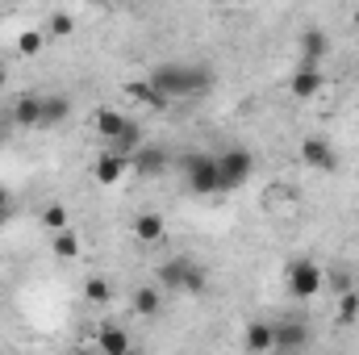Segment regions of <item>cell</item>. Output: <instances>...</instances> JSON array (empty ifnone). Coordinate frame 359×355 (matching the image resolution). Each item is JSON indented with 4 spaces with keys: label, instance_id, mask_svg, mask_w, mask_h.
I'll return each instance as SVG.
<instances>
[{
    "label": "cell",
    "instance_id": "6da1fadb",
    "mask_svg": "<svg viewBox=\"0 0 359 355\" xmlns=\"http://www.w3.org/2000/svg\"><path fill=\"white\" fill-rule=\"evenodd\" d=\"M155 88L163 92L168 100H192V96H205V92L213 88V72L205 67V63H188V59H168V63H159L151 76H147Z\"/></svg>",
    "mask_w": 359,
    "mask_h": 355
},
{
    "label": "cell",
    "instance_id": "e0dca14e",
    "mask_svg": "<svg viewBox=\"0 0 359 355\" xmlns=\"http://www.w3.org/2000/svg\"><path fill=\"white\" fill-rule=\"evenodd\" d=\"M243 347L255 355L271 351V322H247V330H243Z\"/></svg>",
    "mask_w": 359,
    "mask_h": 355
},
{
    "label": "cell",
    "instance_id": "277c9868",
    "mask_svg": "<svg viewBox=\"0 0 359 355\" xmlns=\"http://www.w3.org/2000/svg\"><path fill=\"white\" fill-rule=\"evenodd\" d=\"M284 288H288L292 301H309L326 288V267L318 260H292L288 272H284Z\"/></svg>",
    "mask_w": 359,
    "mask_h": 355
},
{
    "label": "cell",
    "instance_id": "3957f363",
    "mask_svg": "<svg viewBox=\"0 0 359 355\" xmlns=\"http://www.w3.org/2000/svg\"><path fill=\"white\" fill-rule=\"evenodd\" d=\"M155 284H159L163 293L201 297V293L209 288V272H205V264H196L192 255H172V260H163V264H159V272H155Z\"/></svg>",
    "mask_w": 359,
    "mask_h": 355
},
{
    "label": "cell",
    "instance_id": "7a4b0ae2",
    "mask_svg": "<svg viewBox=\"0 0 359 355\" xmlns=\"http://www.w3.org/2000/svg\"><path fill=\"white\" fill-rule=\"evenodd\" d=\"M180 172H184V184H188L192 196H222V192H230L213 151H184L180 155Z\"/></svg>",
    "mask_w": 359,
    "mask_h": 355
},
{
    "label": "cell",
    "instance_id": "8992f818",
    "mask_svg": "<svg viewBox=\"0 0 359 355\" xmlns=\"http://www.w3.org/2000/svg\"><path fill=\"white\" fill-rule=\"evenodd\" d=\"M313 343L309 326L301 318H284V322H271V351H305Z\"/></svg>",
    "mask_w": 359,
    "mask_h": 355
},
{
    "label": "cell",
    "instance_id": "9c48e42d",
    "mask_svg": "<svg viewBox=\"0 0 359 355\" xmlns=\"http://www.w3.org/2000/svg\"><path fill=\"white\" fill-rule=\"evenodd\" d=\"M126 168H130V159H126V155H117V151H109V147H104V151H100V155H96V163H92V180H96V184H100V188H113V184H117V180L126 176Z\"/></svg>",
    "mask_w": 359,
    "mask_h": 355
},
{
    "label": "cell",
    "instance_id": "603a6c76",
    "mask_svg": "<svg viewBox=\"0 0 359 355\" xmlns=\"http://www.w3.org/2000/svg\"><path fill=\"white\" fill-rule=\"evenodd\" d=\"M42 46H46V29H21L17 34V55L21 59H34Z\"/></svg>",
    "mask_w": 359,
    "mask_h": 355
},
{
    "label": "cell",
    "instance_id": "9a60e30c",
    "mask_svg": "<svg viewBox=\"0 0 359 355\" xmlns=\"http://www.w3.org/2000/svg\"><path fill=\"white\" fill-rule=\"evenodd\" d=\"M130 305H134L138 318H155V314L163 309V288H159V284H142V288H134Z\"/></svg>",
    "mask_w": 359,
    "mask_h": 355
},
{
    "label": "cell",
    "instance_id": "5b68a950",
    "mask_svg": "<svg viewBox=\"0 0 359 355\" xmlns=\"http://www.w3.org/2000/svg\"><path fill=\"white\" fill-rule=\"evenodd\" d=\"M217 163H222V176L230 184V192L243 188L247 180L255 176V155H251L247 147H226V151H217Z\"/></svg>",
    "mask_w": 359,
    "mask_h": 355
},
{
    "label": "cell",
    "instance_id": "484cf974",
    "mask_svg": "<svg viewBox=\"0 0 359 355\" xmlns=\"http://www.w3.org/2000/svg\"><path fill=\"white\" fill-rule=\"evenodd\" d=\"M339 322H343V326L359 322V293L355 288H351V293H339Z\"/></svg>",
    "mask_w": 359,
    "mask_h": 355
},
{
    "label": "cell",
    "instance_id": "d4e9b609",
    "mask_svg": "<svg viewBox=\"0 0 359 355\" xmlns=\"http://www.w3.org/2000/svg\"><path fill=\"white\" fill-rule=\"evenodd\" d=\"M42 226H46L50 234H59V230L72 226V213H67L63 205H46V209H42Z\"/></svg>",
    "mask_w": 359,
    "mask_h": 355
},
{
    "label": "cell",
    "instance_id": "8fae6325",
    "mask_svg": "<svg viewBox=\"0 0 359 355\" xmlns=\"http://www.w3.org/2000/svg\"><path fill=\"white\" fill-rule=\"evenodd\" d=\"M301 159H305L309 168H318V172H334V168H339V155H334V147H330L326 138H305V142H301Z\"/></svg>",
    "mask_w": 359,
    "mask_h": 355
},
{
    "label": "cell",
    "instance_id": "4316f807",
    "mask_svg": "<svg viewBox=\"0 0 359 355\" xmlns=\"http://www.w3.org/2000/svg\"><path fill=\"white\" fill-rule=\"evenodd\" d=\"M326 288L330 293H351L355 288V276L347 267H334V272H326Z\"/></svg>",
    "mask_w": 359,
    "mask_h": 355
},
{
    "label": "cell",
    "instance_id": "f1b7e54d",
    "mask_svg": "<svg viewBox=\"0 0 359 355\" xmlns=\"http://www.w3.org/2000/svg\"><path fill=\"white\" fill-rule=\"evenodd\" d=\"M96 4H104V8H113V4H126V0H96Z\"/></svg>",
    "mask_w": 359,
    "mask_h": 355
},
{
    "label": "cell",
    "instance_id": "4dcf8cb0",
    "mask_svg": "<svg viewBox=\"0 0 359 355\" xmlns=\"http://www.w3.org/2000/svg\"><path fill=\"white\" fill-rule=\"evenodd\" d=\"M196 4H209V0H196Z\"/></svg>",
    "mask_w": 359,
    "mask_h": 355
},
{
    "label": "cell",
    "instance_id": "30bf717a",
    "mask_svg": "<svg viewBox=\"0 0 359 355\" xmlns=\"http://www.w3.org/2000/svg\"><path fill=\"white\" fill-rule=\"evenodd\" d=\"M8 117L17 130H42V96H17Z\"/></svg>",
    "mask_w": 359,
    "mask_h": 355
},
{
    "label": "cell",
    "instance_id": "ba28073f",
    "mask_svg": "<svg viewBox=\"0 0 359 355\" xmlns=\"http://www.w3.org/2000/svg\"><path fill=\"white\" fill-rule=\"evenodd\" d=\"M326 55H330V34L322 25H309L301 34V67H322Z\"/></svg>",
    "mask_w": 359,
    "mask_h": 355
},
{
    "label": "cell",
    "instance_id": "44dd1931",
    "mask_svg": "<svg viewBox=\"0 0 359 355\" xmlns=\"http://www.w3.org/2000/svg\"><path fill=\"white\" fill-rule=\"evenodd\" d=\"M50 255H59L63 264H67V260H76V255H80V234H76L72 226H67V230H59V234H55V247H50Z\"/></svg>",
    "mask_w": 359,
    "mask_h": 355
},
{
    "label": "cell",
    "instance_id": "52a82bcc",
    "mask_svg": "<svg viewBox=\"0 0 359 355\" xmlns=\"http://www.w3.org/2000/svg\"><path fill=\"white\" fill-rule=\"evenodd\" d=\"M130 168H134L142 180H155V176H163V172L172 168V159H168L163 147H147V142H142V147L130 155Z\"/></svg>",
    "mask_w": 359,
    "mask_h": 355
},
{
    "label": "cell",
    "instance_id": "f546056e",
    "mask_svg": "<svg viewBox=\"0 0 359 355\" xmlns=\"http://www.w3.org/2000/svg\"><path fill=\"white\" fill-rule=\"evenodd\" d=\"M0 88H4V67H0Z\"/></svg>",
    "mask_w": 359,
    "mask_h": 355
},
{
    "label": "cell",
    "instance_id": "ffe728a7",
    "mask_svg": "<svg viewBox=\"0 0 359 355\" xmlns=\"http://www.w3.org/2000/svg\"><path fill=\"white\" fill-rule=\"evenodd\" d=\"M96 347H100V351H109V355H121V351H130V335H126L121 326H100Z\"/></svg>",
    "mask_w": 359,
    "mask_h": 355
},
{
    "label": "cell",
    "instance_id": "7c38bea8",
    "mask_svg": "<svg viewBox=\"0 0 359 355\" xmlns=\"http://www.w3.org/2000/svg\"><path fill=\"white\" fill-rule=\"evenodd\" d=\"M322 67H297L292 72V80H288V92H292V100H313L318 92H322Z\"/></svg>",
    "mask_w": 359,
    "mask_h": 355
},
{
    "label": "cell",
    "instance_id": "4fadbf2b",
    "mask_svg": "<svg viewBox=\"0 0 359 355\" xmlns=\"http://www.w3.org/2000/svg\"><path fill=\"white\" fill-rule=\"evenodd\" d=\"M63 121H72V100L63 92H46L42 96V130H59Z\"/></svg>",
    "mask_w": 359,
    "mask_h": 355
},
{
    "label": "cell",
    "instance_id": "5bb4252c",
    "mask_svg": "<svg viewBox=\"0 0 359 355\" xmlns=\"http://www.w3.org/2000/svg\"><path fill=\"white\" fill-rule=\"evenodd\" d=\"M163 234H168L163 213H138V217H134V239H138V243L155 247V243H163Z\"/></svg>",
    "mask_w": 359,
    "mask_h": 355
},
{
    "label": "cell",
    "instance_id": "cb8c5ba5",
    "mask_svg": "<svg viewBox=\"0 0 359 355\" xmlns=\"http://www.w3.org/2000/svg\"><path fill=\"white\" fill-rule=\"evenodd\" d=\"M72 34H76V17L72 13L59 8V13L46 17V38H72Z\"/></svg>",
    "mask_w": 359,
    "mask_h": 355
},
{
    "label": "cell",
    "instance_id": "7402d4cb",
    "mask_svg": "<svg viewBox=\"0 0 359 355\" xmlns=\"http://www.w3.org/2000/svg\"><path fill=\"white\" fill-rule=\"evenodd\" d=\"M84 301H88V305H109V301H113V284H109L104 276H88V280H84Z\"/></svg>",
    "mask_w": 359,
    "mask_h": 355
},
{
    "label": "cell",
    "instance_id": "ac0fdd59",
    "mask_svg": "<svg viewBox=\"0 0 359 355\" xmlns=\"http://www.w3.org/2000/svg\"><path fill=\"white\" fill-rule=\"evenodd\" d=\"M142 142H147V138H142V126H138V121H130V126H126V130H121V134H117V138H113V142H104V147H109V151H117V155H126V159H130V155H134V151H138V147H142Z\"/></svg>",
    "mask_w": 359,
    "mask_h": 355
},
{
    "label": "cell",
    "instance_id": "83f0119b",
    "mask_svg": "<svg viewBox=\"0 0 359 355\" xmlns=\"http://www.w3.org/2000/svg\"><path fill=\"white\" fill-rule=\"evenodd\" d=\"M8 217H13V192H8V188L0 184V226H4Z\"/></svg>",
    "mask_w": 359,
    "mask_h": 355
},
{
    "label": "cell",
    "instance_id": "d6986e66",
    "mask_svg": "<svg viewBox=\"0 0 359 355\" xmlns=\"http://www.w3.org/2000/svg\"><path fill=\"white\" fill-rule=\"evenodd\" d=\"M126 126H130V117H126V113H113V109H100V113H96V134H100L104 142H113Z\"/></svg>",
    "mask_w": 359,
    "mask_h": 355
},
{
    "label": "cell",
    "instance_id": "2e32d148",
    "mask_svg": "<svg viewBox=\"0 0 359 355\" xmlns=\"http://www.w3.org/2000/svg\"><path fill=\"white\" fill-rule=\"evenodd\" d=\"M126 92H130V100H138V105H147V109H168V105H172L151 80H134V84H126Z\"/></svg>",
    "mask_w": 359,
    "mask_h": 355
}]
</instances>
